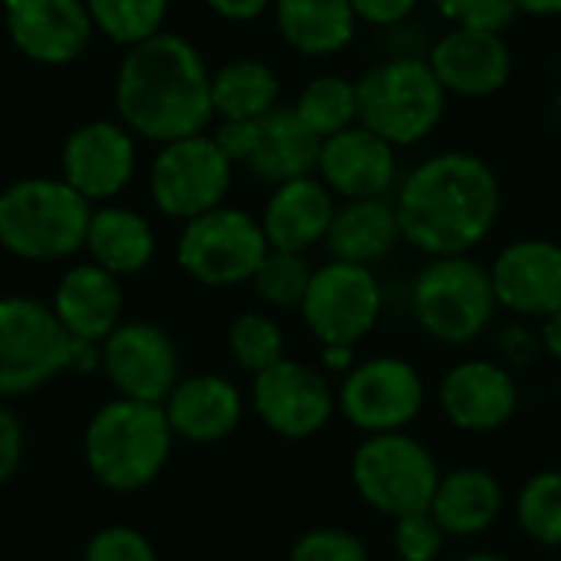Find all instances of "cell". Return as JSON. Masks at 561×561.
<instances>
[{"mask_svg":"<svg viewBox=\"0 0 561 561\" xmlns=\"http://www.w3.org/2000/svg\"><path fill=\"white\" fill-rule=\"evenodd\" d=\"M500 207V178L473 151H437L394 191L401 237L427 260L473 253L493 233Z\"/></svg>","mask_w":561,"mask_h":561,"instance_id":"obj_1","label":"cell"},{"mask_svg":"<svg viewBox=\"0 0 561 561\" xmlns=\"http://www.w3.org/2000/svg\"><path fill=\"white\" fill-rule=\"evenodd\" d=\"M92 355L89 342L72 339L53 306L30 296L0 299V394H26L43 388L62 368Z\"/></svg>","mask_w":561,"mask_h":561,"instance_id":"obj_7","label":"cell"},{"mask_svg":"<svg viewBox=\"0 0 561 561\" xmlns=\"http://www.w3.org/2000/svg\"><path fill=\"white\" fill-rule=\"evenodd\" d=\"M339 414L362 431L371 434H394L408 431L424 404H427V385L424 375L398 355H378L358 362L335 391Z\"/></svg>","mask_w":561,"mask_h":561,"instance_id":"obj_10","label":"cell"},{"mask_svg":"<svg viewBox=\"0 0 561 561\" xmlns=\"http://www.w3.org/2000/svg\"><path fill=\"white\" fill-rule=\"evenodd\" d=\"M460 561H510L506 556H500V552H470V556H463Z\"/></svg>","mask_w":561,"mask_h":561,"instance_id":"obj_46","label":"cell"},{"mask_svg":"<svg viewBox=\"0 0 561 561\" xmlns=\"http://www.w3.org/2000/svg\"><path fill=\"white\" fill-rule=\"evenodd\" d=\"M227 339H230L233 362L250 375H260L286 358V335H283L279 322L266 312L237 316Z\"/></svg>","mask_w":561,"mask_h":561,"instance_id":"obj_34","label":"cell"},{"mask_svg":"<svg viewBox=\"0 0 561 561\" xmlns=\"http://www.w3.org/2000/svg\"><path fill=\"white\" fill-rule=\"evenodd\" d=\"M444 417L463 434H493L519 411V385L510 365L493 358H463L437 385Z\"/></svg>","mask_w":561,"mask_h":561,"instance_id":"obj_15","label":"cell"},{"mask_svg":"<svg viewBox=\"0 0 561 561\" xmlns=\"http://www.w3.org/2000/svg\"><path fill=\"white\" fill-rule=\"evenodd\" d=\"M92 207L62 178H26L0 191V247L23 260H62L85 247Z\"/></svg>","mask_w":561,"mask_h":561,"instance_id":"obj_5","label":"cell"},{"mask_svg":"<svg viewBox=\"0 0 561 561\" xmlns=\"http://www.w3.org/2000/svg\"><path fill=\"white\" fill-rule=\"evenodd\" d=\"M437 16L450 26L483 30V33H506L519 16L513 0H431Z\"/></svg>","mask_w":561,"mask_h":561,"instance_id":"obj_35","label":"cell"},{"mask_svg":"<svg viewBox=\"0 0 561 561\" xmlns=\"http://www.w3.org/2000/svg\"><path fill=\"white\" fill-rule=\"evenodd\" d=\"M500 339H503L506 358H510L513 365H526V362H533V358L539 355V335H533L526 325H513V329H506Z\"/></svg>","mask_w":561,"mask_h":561,"instance_id":"obj_41","label":"cell"},{"mask_svg":"<svg viewBox=\"0 0 561 561\" xmlns=\"http://www.w3.org/2000/svg\"><path fill=\"white\" fill-rule=\"evenodd\" d=\"M358 125L394 148L431 138L447 112V89L427 56H388L358 79Z\"/></svg>","mask_w":561,"mask_h":561,"instance_id":"obj_4","label":"cell"},{"mask_svg":"<svg viewBox=\"0 0 561 561\" xmlns=\"http://www.w3.org/2000/svg\"><path fill=\"white\" fill-rule=\"evenodd\" d=\"M122 286L118 276L95 263H82L66 270V276L56 286L53 312L62 322V329L79 342H102L118 329L122 319Z\"/></svg>","mask_w":561,"mask_h":561,"instance_id":"obj_24","label":"cell"},{"mask_svg":"<svg viewBox=\"0 0 561 561\" xmlns=\"http://www.w3.org/2000/svg\"><path fill=\"white\" fill-rule=\"evenodd\" d=\"M559 401H561V381H559Z\"/></svg>","mask_w":561,"mask_h":561,"instance_id":"obj_47","label":"cell"},{"mask_svg":"<svg viewBox=\"0 0 561 561\" xmlns=\"http://www.w3.org/2000/svg\"><path fill=\"white\" fill-rule=\"evenodd\" d=\"M102 365L122 398L161 404L178 385V348L151 322H125L105 339Z\"/></svg>","mask_w":561,"mask_h":561,"instance_id":"obj_17","label":"cell"},{"mask_svg":"<svg viewBox=\"0 0 561 561\" xmlns=\"http://www.w3.org/2000/svg\"><path fill=\"white\" fill-rule=\"evenodd\" d=\"M289 561H368V546L362 542V536L348 529L322 526L302 533L293 542Z\"/></svg>","mask_w":561,"mask_h":561,"instance_id":"obj_37","label":"cell"},{"mask_svg":"<svg viewBox=\"0 0 561 561\" xmlns=\"http://www.w3.org/2000/svg\"><path fill=\"white\" fill-rule=\"evenodd\" d=\"M401 220L391 197H368V201H342L335 207L325 247L332 260L371 266L388 260L401 243Z\"/></svg>","mask_w":561,"mask_h":561,"instance_id":"obj_25","label":"cell"},{"mask_svg":"<svg viewBox=\"0 0 561 561\" xmlns=\"http://www.w3.org/2000/svg\"><path fill=\"white\" fill-rule=\"evenodd\" d=\"M523 536L542 549H561V470L533 473L516 496Z\"/></svg>","mask_w":561,"mask_h":561,"instance_id":"obj_31","label":"cell"},{"mask_svg":"<svg viewBox=\"0 0 561 561\" xmlns=\"http://www.w3.org/2000/svg\"><path fill=\"white\" fill-rule=\"evenodd\" d=\"M230 184H233V161L207 131L161 145L151 164L154 207L164 217L184 224L220 207Z\"/></svg>","mask_w":561,"mask_h":561,"instance_id":"obj_11","label":"cell"},{"mask_svg":"<svg viewBox=\"0 0 561 561\" xmlns=\"http://www.w3.org/2000/svg\"><path fill=\"white\" fill-rule=\"evenodd\" d=\"M115 108L122 125L148 141L168 145L201 135L214 118V102L197 46L164 30L128 46L115 76Z\"/></svg>","mask_w":561,"mask_h":561,"instance_id":"obj_2","label":"cell"},{"mask_svg":"<svg viewBox=\"0 0 561 561\" xmlns=\"http://www.w3.org/2000/svg\"><path fill=\"white\" fill-rule=\"evenodd\" d=\"M440 477L434 454L408 431L371 434L352 454L355 493L388 519L431 510Z\"/></svg>","mask_w":561,"mask_h":561,"instance_id":"obj_8","label":"cell"},{"mask_svg":"<svg viewBox=\"0 0 561 561\" xmlns=\"http://www.w3.org/2000/svg\"><path fill=\"white\" fill-rule=\"evenodd\" d=\"M335 207V194L319 181V174L276 184L260 217L270 250L309 253L325 243Z\"/></svg>","mask_w":561,"mask_h":561,"instance_id":"obj_22","label":"cell"},{"mask_svg":"<svg viewBox=\"0 0 561 561\" xmlns=\"http://www.w3.org/2000/svg\"><path fill=\"white\" fill-rule=\"evenodd\" d=\"M217 16H224V20H237V23H247V20H256V16H263L270 7H273V0H204Z\"/></svg>","mask_w":561,"mask_h":561,"instance_id":"obj_42","label":"cell"},{"mask_svg":"<svg viewBox=\"0 0 561 561\" xmlns=\"http://www.w3.org/2000/svg\"><path fill=\"white\" fill-rule=\"evenodd\" d=\"M358 23L371 26H401L414 16L421 0H348Z\"/></svg>","mask_w":561,"mask_h":561,"instance_id":"obj_39","label":"cell"},{"mask_svg":"<svg viewBox=\"0 0 561 561\" xmlns=\"http://www.w3.org/2000/svg\"><path fill=\"white\" fill-rule=\"evenodd\" d=\"M135 138L118 122H89L62 145V181L89 204L122 194L135 174Z\"/></svg>","mask_w":561,"mask_h":561,"instance_id":"obj_20","label":"cell"},{"mask_svg":"<svg viewBox=\"0 0 561 561\" xmlns=\"http://www.w3.org/2000/svg\"><path fill=\"white\" fill-rule=\"evenodd\" d=\"M539 348L561 365V312L539 322Z\"/></svg>","mask_w":561,"mask_h":561,"instance_id":"obj_44","label":"cell"},{"mask_svg":"<svg viewBox=\"0 0 561 561\" xmlns=\"http://www.w3.org/2000/svg\"><path fill=\"white\" fill-rule=\"evenodd\" d=\"M85 7L92 26L125 46H138L161 33L168 16V0H85Z\"/></svg>","mask_w":561,"mask_h":561,"instance_id":"obj_32","label":"cell"},{"mask_svg":"<svg viewBox=\"0 0 561 561\" xmlns=\"http://www.w3.org/2000/svg\"><path fill=\"white\" fill-rule=\"evenodd\" d=\"M385 309V293L371 266L329 260L316 266L309 293L299 306L319 345H358L375 332Z\"/></svg>","mask_w":561,"mask_h":561,"instance_id":"obj_12","label":"cell"},{"mask_svg":"<svg viewBox=\"0 0 561 561\" xmlns=\"http://www.w3.org/2000/svg\"><path fill=\"white\" fill-rule=\"evenodd\" d=\"M168 424L191 444H214L237 431L243 417V394L224 375H191L174 385L164 401Z\"/></svg>","mask_w":561,"mask_h":561,"instance_id":"obj_23","label":"cell"},{"mask_svg":"<svg viewBox=\"0 0 561 561\" xmlns=\"http://www.w3.org/2000/svg\"><path fill=\"white\" fill-rule=\"evenodd\" d=\"M171 437L174 431L161 404L118 398L89 421L82 450L92 477L102 486L115 493H135L164 470Z\"/></svg>","mask_w":561,"mask_h":561,"instance_id":"obj_3","label":"cell"},{"mask_svg":"<svg viewBox=\"0 0 561 561\" xmlns=\"http://www.w3.org/2000/svg\"><path fill=\"white\" fill-rule=\"evenodd\" d=\"M391 546H394V556L401 561H437L444 556L447 533L431 516V510H424V513H411V516L394 519Z\"/></svg>","mask_w":561,"mask_h":561,"instance_id":"obj_36","label":"cell"},{"mask_svg":"<svg viewBox=\"0 0 561 561\" xmlns=\"http://www.w3.org/2000/svg\"><path fill=\"white\" fill-rule=\"evenodd\" d=\"M319 362H322V371H325V375H339V378H345V375L358 365V358H355V345H322Z\"/></svg>","mask_w":561,"mask_h":561,"instance_id":"obj_43","label":"cell"},{"mask_svg":"<svg viewBox=\"0 0 561 561\" xmlns=\"http://www.w3.org/2000/svg\"><path fill=\"white\" fill-rule=\"evenodd\" d=\"M427 62L447 95H496L513 76V49L503 33L450 26L427 46Z\"/></svg>","mask_w":561,"mask_h":561,"instance_id":"obj_19","label":"cell"},{"mask_svg":"<svg viewBox=\"0 0 561 561\" xmlns=\"http://www.w3.org/2000/svg\"><path fill=\"white\" fill-rule=\"evenodd\" d=\"M496 306L516 319H549L561 312V247L556 240L523 237L490 263Z\"/></svg>","mask_w":561,"mask_h":561,"instance_id":"obj_16","label":"cell"},{"mask_svg":"<svg viewBox=\"0 0 561 561\" xmlns=\"http://www.w3.org/2000/svg\"><path fill=\"white\" fill-rule=\"evenodd\" d=\"M253 411L273 434L286 440H309L329 427L339 401L322 368L283 358L253 375Z\"/></svg>","mask_w":561,"mask_h":561,"instance_id":"obj_14","label":"cell"},{"mask_svg":"<svg viewBox=\"0 0 561 561\" xmlns=\"http://www.w3.org/2000/svg\"><path fill=\"white\" fill-rule=\"evenodd\" d=\"M273 20L279 36L312 59L342 53L358 30L348 0H273Z\"/></svg>","mask_w":561,"mask_h":561,"instance_id":"obj_27","label":"cell"},{"mask_svg":"<svg viewBox=\"0 0 561 561\" xmlns=\"http://www.w3.org/2000/svg\"><path fill=\"white\" fill-rule=\"evenodd\" d=\"M279 76L260 59H233L210 72V102L220 122H256L279 108Z\"/></svg>","mask_w":561,"mask_h":561,"instance_id":"obj_29","label":"cell"},{"mask_svg":"<svg viewBox=\"0 0 561 561\" xmlns=\"http://www.w3.org/2000/svg\"><path fill=\"white\" fill-rule=\"evenodd\" d=\"M85 250L92 253V263L112 276H131L151 263L154 230L141 214L128 207H102L92 210Z\"/></svg>","mask_w":561,"mask_h":561,"instance_id":"obj_28","label":"cell"},{"mask_svg":"<svg viewBox=\"0 0 561 561\" xmlns=\"http://www.w3.org/2000/svg\"><path fill=\"white\" fill-rule=\"evenodd\" d=\"M82 561H158V552L141 533L128 526H108L89 539Z\"/></svg>","mask_w":561,"mask_h":561,"instance_id":"obj_38","label":"cell"},{"mask_svg":"<svg viewBox=\"0 0 561 561\" xmlns=\"http://www.w3.org/2000/svg\"><path fill=\"white\" fill-rule=\"evenodd\" d=\"M503 513V486L483 467H460L440 477L431 500V516L447 539H473L486 533Z\"/></svg>","mask_w":561,"mask_h":561,"instance_id":"obj_26","label":"cell"},{"mask_svg":"<svg viewBox=\"0 0 561 561\" xmlns=\"http://www.w3.org/2000/svg\"><path fill=\"white\" fill-rule=\"evenodd\" d=\"M526 16H561V0H513Z\"/></svg>","mask_w":561,"mask_h":561,"instance_id":"obj_45","label":"cell"},{"mask_svg":"<svg viewBox=\"0 0 561 561\" xmlns=\"http://www.w3.org/2000/svg\"><path fill=\"white\" fill-rule=\"evenodd\" d=\"M270 253L260 220L240 207H214L184 224L178 240L181 270L204 286L250 283Z\"/></svg>","mask_w":561,"mask_h":561,"instance_id":"obj_9","label":"cell"},{"mask_svg":"<svg viewBox=\"0 0 561 561\" xmlns=\"http://www.w3.org/2000/svg\"><path fill=\"white\" fill-rule=\"evenodd\" d=\"M293 108L325 141V138L358 125V85L339 72L316 76L302 85Z\"/></svg>","mask_w":561,"mask_h":561,"instance_id":"obj_30","label":"cell"},{"mask_svg":"<svg viewBox=\"0 0 561 561\" xmlns=\"http://www.w3.org/2000/svg\"><path fill=\"white\" fill-rule=\"evenodd\" d=\"M316 174L342 201L388 197L401 184L398 148L365 125H352L322 141Z\"/></svg>","mask_w":561,"mask_h":561,"instance_id":"obj_18","label":"cell"},{"mask_svg":"<svg viewBox=\"0 0 561 561\" xmlns=\"http://www.w3.org/2000/svg\"><path fill=\"white\" fill-rule=\"evenodd\" d=\"M214 141L233 164H247L270 184L316 174L322 151V138L296 115V108L283 105L256 122H220Z\"/></svg>","mask_w":561,"mask_h":561,"instance_id":"obj_13","label":"cell"},{"mask_svg":"<svg viewBox=\"0 0 561 561\" xmlns=\"http://www.w3.org/2000/svg\"><path fill=\"white\" fill-rule=\"evenodd\" d=\"M316 266L309 263L306 253H289V250H270L253 273V289L256 296L273 306V309H299L309 283H312Z\"/></svg>","mask_w":561,"mask_h":561,"instance_id":"obj_33","label":"cell"},{"mask_svg":"<svg viewBox=\"0 0 561 561\" xmlns=\"http://www.w3.org/2000/svg\"><path fill=\"white\" fill-rule=\"evenodd\" d=\"M23 460V431L16 424V417L0 408V483H7L16 467Z\"/></svg>","mask_w":561,"mask_h":561,"instance_id":"obj_40","label":"cell"},{"mask_svg":"<svg viewBox=\"0 0 561 561\" xmlns=\"http://www.w3.org/2000/svg\"><path fill=\"white\" fill-rule=\"evenodd\" d=\"M92 30L85 0H7V33L33 62H72L85 53Z\"/></svg>","mask_w":561,"mask_h":561,"instance_id":"obj_21","label":"cell"},{"mask_svg":"<svg viewBox=\"0 0 561 561\" xmlns=\"http://www.w3.org/2000/svg\"><path fill=\"white\" fill-rule=\"evenodd\" d=\"M496 293L490 266L463 256H434L427 260L411 283V312L424 335L440 345H470L477 342L493 316Z\"/></svg>","mask_w":561,"mask_h":561,"instance_id":"obj_6","label":"cell"}]
</instances>
